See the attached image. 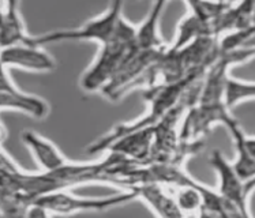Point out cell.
<instances>
[{"mask_svg": "<svg viewBox=\"0 0 255 218\" xmlns=\"http://www.w3.org/2000/svg\"><path fill=\"white\" fill-rule=\"evenodd\" d=\"M123 1L125 0H112L108 10L86 21L82 26L33 36L30 44L44 47L45 44L53 42L94 41L99 45H104L120 37L135 38L136 26L130 23L123 15Z\"/></svg>", "mask_w": 255, "mask_h": 218, "instance_id": "1", "label": "cell"}, {"mask_svg": "<svg viewBox=\"0 0 255 218\" xmlns=\"http://www.w3.org/2000/svg\"><path fill=\"white\" fill-rule=\"evenodd\" d=\"M135 44V38H115L100 45L99 53L81 78V89L86 93L103 92V89L114 78L122 63Z\"/></svg>", "mask_w": 255, "mask_h": 218, "instance_id": "2", "label": "cell"}, {"mask_svg": "<svg viewBox=\"0 0 255 218\" xmlns=\"http://www.w3.org/2000/svg\"><path fill=\"white\" fill-rule=\"evenodd\" d=\"M134 199H136L134 190H126L125 192H120L116 195L100 198H85L78 195L75 197L66 190H59L42 195L34 203L41 206L44 210H47L49 216H53V214L82 213V212H104L108 209L126 205Z\"/></svg>", "mask_w": 255, "mask_h": 218, "instance_id": "3", "label": "cell"}, {"mask_svg": "<svg viewBox=\"0 0 255 218\" xmlns=\"http://www.w3.org/2000/svg\"><path fill=\"white\" fill-rule=\"evenodd\" d=\"M216 124H223L227 128L238 124V120L231 113L227 103L221 104H202L195 103L187 109L180 127L183 140H199Z\"/></svg>", "mask_w": 255, "mask_h": 218, "instance_id": "4", "label": "cell"}, {"mask_svg": "<svg viewBox=\"0 0 255 218\" xmlns=\"http://www.w3.org/2000/svg\"><path fill=\"white\" fill-rule=\"evenodd\" d=\"M0 108L3 110H16L34 119H45L49 113V104L36 94L22 92L10 77L8 68L1 67L0 85Z\"/></svg>", "mask_w": 255, "mask_h": 218, "instance_id": "5", "label": "cell"}, {"mask_svg": "<svg viewBox=\"0 0 255 218\" xmlns=\"http://www.w3.org/2000/svg\"><path fill=\"white\" fill-rule=\"evenodd\" d=\"M210 164L219 179L217 191L223 197L239 209L243 217H250L249 199L246 195L245 180L235 171L234 164L227 160V157L220 150H214L210 156Z\"/></svg>", "mask_w": 255, "mask_h": 218, "instance_id": "6", "label": "cell"}, {"mask_svg": "<svg viewBox=\"0 0 255 218\" xmlns=\"http://www.w3.org/2000/svg\"><path fill=\"white\" fill-rule=\"evenodd\" d=\"M1 64L5 68H21L34 73H51L56 68V62L36 44H16L1 48Z\"/></svg>", "mask_w": 255, "mask_h": 218, "instance_id": "7", "label": "cell"}, {"mask_svg": "<svg viewBox=\"0 0 255 218\" xmlns=\"http://www.w3.org/2000/svg\"><path fill=\"white\" fill-rule=\"evenodd\" d=\"M21 138L41 171L55 172L70 162V160L63 154L52 140L45 136L31 130H25L22 132Z\"/></svg>", "mask_w": 255, "mask_h": 218, "instance_id": "8", "label": "cell"}, {"mask_svg": "<svg viewBox=\"0 0 255 218\" xmlns=\"http://www.w3.org/2000/svg\"><path fill=\"white\" fill-rule=\"evenodd\" d=\"M154 142L153 127H145L141 130L127 132L114 140L107 151L119 153L138 164H147L150 160Z\"/></svg>", "mask_w": 255, "mask_h": 218, "instance_id": "9", "label": "cell"}, {"mask_svg": "<svg viewBox=\"0 0 255 218\" xmlns=\"http://www.w3.org/2000/svg\"><path fill=\"white\" fill-rule=\"evenodd\" d=\"M136 194V199L139 198L149 206L153 213L158 217L177 218L184 214L179 208L173 195L165 190L164 184L154 182H146L136 184L131 188Z\"/></svg>", "mask_w": 255, "mask_h": 218, "instance_id": "10", "label": "cell"}, {"mask_svg": "<svg viewBox=\"0 0 255 218\" xmlns=\"http://www.w3.org/2000/svg\"><path fill=\"white\" fill-rule=\"evenodd\" d=\"M19 5L21 0H1V48L31 41Z\"/></svg>", "mask_w": 255, "mask_h": 218, "instance_id": "11", "label": "cell"}, {"mask_svg": "<svg viewBox=\"0 0 255 218\" xmlns=\"http://www.w3.org/2000/svg\"><path fill=\"white\" fill-rule=\"evenodd\" d=\"M255 0H240L236 4L229 5L228 8L213 22L214 34L223 37L229 33L242 31L253 26Z\"/></svg>", "mask_w": 255, "mask_h": 218, "instance_id": "12", "label": "cell"}, {"mask_svg": "<svg viewBox=\"0 0 255 218\" xmlns=\"http://www.w3.org/2000/svg\"><path fill=\"white\" fill-rule=\"evenodd\" d=\"M167 1L168 0H154L145 21L142 22V25L136 26L135 44L138 47L156 49L168 47L160 34V21Z\"/></svg>", "mask_w": 255, "mask_h": 218, "instance_id": "13", "label": "cell"}, {"mask_svg": "<svg viewBox=\"0 0 255 218\" xmlns=\"http://www.w3.org/2000/svg\"><path fill=\"white\" fill-rule=\"evenodd\" d=\"M199 37H217L214 34L213 23L201 19L197 15L188 12L179 23L176 38H175L173 45H171V47L182 48L194 40L199 38Z\"/></svg>", "mask_w": 255, "mask_h": 218, "instance_id": "14", "label": "cell"}, {"mask_svg": "<svg viewBox=\"0 0 255 218\" xmlns=\"http://www.w3.org/2000/svg\"><path fill=\"white\" fill-rule=\"evenodd\" d=\"M229 132L234 139L235 150H236V158L232 164H234L235 171L238 172V175L246 182L255 176V158L251 156V153L245 146V142H243L245 132L242 130L239 123L231 127Z\"/></svg>", "mask_w": 255, "mask_h": 218, "instance_id": "15", "label": "cell"}, {"mask_svg": "<svg viewBox=\"0 0 255 218\" xmlns=\"http://www.w3.org/2000/svg\"><path fill=\"white\" fill-rule=\"evenodd\" d=\"M191 14L213 23L224 12L231 1L228 0H184Z\"/></svg>", "mask_w": 255, "mask_h": 218, "instance_id": "16", "label": "cell"}, {"mask_svg": "<svg viewBox=\"0 0 255 218\" xmlns=\"http://www.w3.org/2000/svg\"><path fill=\"white\" fill-rule=\"evenodd\" d=\"M247 100H255V82H246L229 77L225 92L227 105L232 109Z\"/></svg>", "mask_w": 255, "mask_h": 218, "instance_id": "17", "label": "cell"}, {"mask_svg": "<svg viewBox=\"0 0 255 218\" xmlns=\"http://www.w3.org/2000/svg\"><path fill=\"white\" fill-rule=\"evenodd\" d=\"M243 142H245V146L247 147V150L250 151L251 156L255 158V136H247L245 134Z\"/></svg>", "mask_w": 255, "mask_h": 218, "instance_id": "18", "label": "cell"}, {"mask_svg": "<svg viewBox=\"0 0 255 218\" xmlns=\"http://www.w3.org/2000/svg\"><path fill=\"white\" fill-rule=\"evenodd\" d=\"M245 190H246V195L250 198L253 195V192L255 191V176L253 179H249L245 182Z\"/></svg>", "mask_w": 255, "mask_h": 218, "instance_id": "19", "label": "cell"}, {"mask_svg": "<svg viewBox=\"0 0 255 218\" xmlns=\"http://www.w3.org/2000/svg\"><path fill=\"white\" fill-rule=\"evenodd\" d=\"M253 25H255V8H254V18H253Z\"/></svg>", "mask_w": 255, "mask_h": 218, "instance_id": "20", "label": "cell"}]
</instances>
